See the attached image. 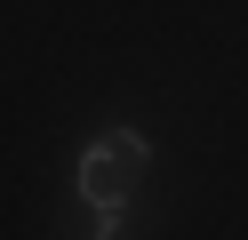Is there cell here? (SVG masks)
Returning a JSON list of instances; mask_svg holds the SVG:
<instances>
[{
  "label": "cell",
  "instance_id": "cell-2",
  "mask_svg": "<svg viewBox=\"0 0 248 240\" xmlns=\"http://www.w3.org/2000/svg\"><path fill=\"white\" fill-rule=\"evenodd\" d=\"M96 240H120V216H96Z\"/></svg>",
  "mask_w": 248,
  "mask_h": 240
},
{
  "label": "cell",
  "instance_id": "cell-1",
  "mask_svg": "<svg viewBox=\"0 0 248 240\" xmlns=\"http://www.w3.org/2000/svg\"><path fill=\"white\" fill-rule=\"evenodd\" d=\"M144 168H152V144L136 136V128H112V136H96L80 152V200L96 208V216H128Z\"/></svg>",
  "mask_w": 248,
  "mask_h": 240
}]
</instances>
